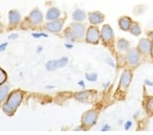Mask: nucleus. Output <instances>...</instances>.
Here are the masks:
<instances>
[{
	"label": "nucleus",
	"mask_w": 153,
	"mask_h": 135,
	"mask_svg": "<svg viewBox=\"0 0 153 135\" xmlns=\"http://www.w3.org/2000/svg\"><path fill=\"white\" fill-rule=\"evenodd\" d=\"M131 34H132L134 36H139L141 34V28H140V25H139L138 23L136 22H132L131 27H130V30Z\"/></svg>",
	"instance_id": "17"
},
{
	"label": "nucleus",
	"mask_w": 153,
	"mask_h": 135,
	"mask_svg": "<svg viewBox=\"0 0 153 135\" xmlns=\"http://www.w3.org/2000/svg\"><path fill=\"white\" fill-rule=\"evenodd\" d=\"M8 94H9V86L0 85V102L5 100V99L8 96Z\"/></svg>",
	"instance_id": "19"
},
{
	"label": "nucleus",
	"mask_w": 153,
	"mask_h": 135,
	"mask_svg": "<svg viewBox=\"0 0 153 135\" xmlns=\"http://www.w3.org/2000/svg\"><path fill=\"white\" fill-rule=\"evenodd\" d=\"M23 99V93L21 91H14L12 92L10 97L8 98L7 102L3 105V111L7 114H12L17 109V107L20 105Z\"/></svg>",
	"instance_id": "1"
},
{
	"label": "nucleus",
	"mask_w": 153,
	"mask_h": 135,
	"mask_svg": "<svg viewBox=\"0 0 153 135\" xmlns=\"http://www.w3.org/2000/svg\"><path fill=\"white\" fill-rule=\"evenodd\" d=\"M131 24H132V20L128 16H122L118 20V25L120 29L123 31H129Z\"/></svg>",
	"instance_id": "13"
},
{
	"label": "nucleus",
	"mask_w": 153,
	"mask_h": 135,
	"mask_svg": "<svg viewBox=\"0 0 153 135\" xmlns=\"http://www.w3.org/2000/svg\"><path fill=\"white\" fill-rule=\"evenodd\" d=\"M69 60L67 57H63L58 60H51V61L46 63V69L48 70H55L56 69H59V68H63L68 64Z\"/></svg>",
	"instance_id": "8"
},
{
	"label": "nucleus",
	"mask_w": 153,
	"mask_h": 135,
	"mask_svg": "<svg viewBox=\"0 0 153 135\" xmlns=\"http://www.w3.org/2000/svg\"><path fill=\"white\" fill-rule=\"evenodd\" d=\"M131 121H129V122H127V123H126V125H125L126 130L130 129V127H131Z\"/></svg>",
	"instance_id": "28"
},
{
	"label": "nucleus",
	"mask_w": 153,
	"mask_h": 135,
	"mask_svg": "<svg viewBox=\"0 0 153 135\" xmlns=\"http://www.w3.org/2000/svg\"><path fill=\"white\" fill-rule=\"evenodd\" d=\"M83 83H84V82H80V83H79V85H81L82 86H85V85H84Z\"/></svg>",
	"instance_id": "32"
},
{
	"label": "nucleus",
	"mask_w": 153,
	"mask_h": 135,
	"mask_svg": "<svg viewBox=\"0 0 153 135\" xmlns=\"http://www.w3.org/2000/svg\"><path fill=\"white\" fill-rule=\"evenodd\" d=\"M32 37H34L35 39H39V38H41V37L47 38V35L44 34V33H32Z\"/></svg>",
	"instance_id": "25"
},
{
	"label": "nucleus",
	"mask_w": 153,
	"mask_h": 135,
	"mask_svg": "<svg viewBox=\"0 0 153 135\" xmlns=\"http://www.w3.org/2000/svg\"><path fill=\"white\" fill-rule=\"evenodd\" d=\"M101 39V31L95 25L90 26L85 32V42L91 44H97Z\"/></svg>",
	"instance_id": "2"
},
{
	"label": "nucleus",
	"mask_w": 153,
	"mask_h": 135,
	"mask_svg": "<svg viewBox=\"0 0 153 135\" xmlns=\"http://www.w3.org/2000/svg\"><path fill=\"white\" fill-rule=\"evenodd\" d=\"M129 48V42L124 39H118L117 42V49L119 51H127Z\"/></svg>",
	"instance_id": "18"
},
{
	"label": "nucleus",
	"mask_w": 153,
	"mask_h": 135,
	"mask_svg": "<svg viewBox=\"0 0 153 135\" xmlns=\"http://www.w3.org/2000/svg\"><path fill=\"white\" fill-rule=\"evenodd\" d=\"M88 21L92 25L101 24L104 21V15L100 11H92L88 14Z\"/></svg>",
	"instance_id": "10"
},
{
	"label": "nucleus",
	"mask_w": 153,
	"mask_h": 135,
	"mask_svg": "<svg viewBox=\"0 0 153 135\" xmlns=\"http://www.w3.org/2000/svg\"><path fill=\"white\" fill-rule=\"evenodd\" d=\"M85 77L88 81H90V82H94V81L97 80V74H95V73H88L85 75Z\"/></svg>",
	"instance_id": "24"
},
{
	"label": "nucleus",
	"mask_w": 153,
	"mask_h": 135,
	"mask_svg": "<svg viewBox=\"0 0 153 135\" xmlns=\"http://www.w3.org/2000/svg\"><path fill=\"white\" fill-rule=\"evenodd\" d=\"M18 38V34H10L9 36V39H16Z\"/></svg>",
	"instance_id": "27"
},
{
	"label": "nucleus",
	"mask_w": 153,
	"mask_h": 135,
	"mask_svg": "<svg viewBox=\"0 0 153 135\" xmlns=\"http://www.w3.org/2000/svg\"><path fill=\"white\" fill-rule=\"evenodd\" d=\"M148 36H149V39H153V31L149 32V33H148Z\"/></svg>",
	"instance_id": "29"
},
{
	"label": "nucleus",
	"mask_w": 153,
	"mask_h": 135,
	"mask_svg": "<svg viewBox=\"0 0 153 135\" xmlns=\"http://www.w3.org/2000/svg\"><path fill=\"white\" fill-rule=\"evenodd\" d=\"M9 21L10 24L11 25H16L21 21V15L20 12L16 10H12L9 12Z\"/></svg>",
	"instance_id": "14"
},
{
	"label": "nucleus",
	"mask_w": 153,
	"mask_h": 135,
	"mask_svg": "<svg viewBox=\"0 0 153 135\" xmlns=\"http://www.w3.org/2000/svg\"><path fill=\"white\" fill-rule=\"evenodd\" d=\"M114 31L109 24L102 25V28L101 30V39L104 43H112L114 42Z\"/></svg>",
	"instance_id": "5"
},
{
	"label": "nucleus",
	"mask_w": 153,
	"mask_h": 135,
	"mask_svg": "<svg viewBox=\"0 0 153 135\" xmlns=\"http://www.w3.org/2000/svg\"><path fill=\"white\" fill-rule=\"evenodd\" d=\"M64 36H65L66 39L70 40V42H74V40H75V38H74V34L71 33V31L70 28H68V29H66V30H65Z\"/></svg>",
	"instance_id": "22"
},
{
	"label": "nucleus",
	"mask_w": 153,
	"mask_h": 135,
	"mask_svg": "<svg viewBox=\"0 0 153 135\" xmlns=\"http://www.w3.org/2000/svg\"><path fill=\"white\" fill-rule=\"evenodd\" d=\"M90 91H82V92H79L75 95V98L78 100H81V101H85L88 99L89 95H90Z\"/></svg>",
	"instance_id": "20"
},
{
	"label": "nucleus",
	"mask_w": 153,
	"mask_h": 135,
	"mask_svg": "<svg viewBox=\"0 0 153 135\" xmlns=\"http://www.w3.org/2000/svg\"><path fill=\"white\" fill-rule=\"evenodd\" d=\"M150 53H151V56L153 57V43H152V46H151V50H150Z\"/></svg>",
	"instance_id": "30"
},
{
	"label": "nucleus",
	"mask_w": 153,
	"mask_h": 135,
	"mask_svg": "<svg viewBox=\"0 0 153 135\" xmlns=\"http://www.w3.org/2000/svg\"><path fill=\"white\" fill-rule=\"evenodd\" d=\"M59 16H60V10L57 8H50L46 13V18L48 21H54V20L59 19Z\"/></svg>",
	"instance_id": "15"
},
{
	"label": "nucleus",
	"mask_w": 153,
	"mask_h": 135,
	"mask_svg": "<svg viewBox=\"0 0 153 135\" xmlns=\"http://www.w3.org/2000/svg\"><path fill=\"white\" fill-rule=\"evenodd\" d=\"M42 20H43V15H42V11L39 10V9L33 10L29 13L28 21H29V23L32 24L33 25L41 24L42 23Z\"/></svg>",
	"instance_id": "9"
},
{
	"label": "nucleus",
	"mask_w": 153,
	"mask_h": 135,
	"mask_svg": "<svg viewBox=\"0 0 153 135\" xmlns=\"http://www.w3.org/2000/svg\"><path fill=\"white\" fill-rule=\"evenodd\" d=\"M71 31V33L74 34V36L75 38V39H82L85 36V25L79 22H76V23H72L70 27H69Z\"/></svg>",
	"instance_id": "6"
},
{
	"label": "nucleus",
	"mask_w": 153,
	"mask_h": 135,
	"mask_svg": "<svg viewBox=\"0 0 153 135\" xmlns=\"http://www.w3.org/2000/svg\"><path fill=\"white\" fill-rule=\"evenodd\" d=\"M63 24H64L63 19H56L46 24L45 28L51 33H59L63 28Z\"/></svg>",
	"instance_id": "7"
},
{
	"label": "nucleus",
	"mask_w": 153,
	"mask_h": 135,
	"mask_svg": "<svg viewBox=\"0 0 153 135\" xmlns=\"http://www.w3.org/2000/svg\"><path fill=\"white\" fill-rule=\"evenodd\" d=\"M151 46L152 42H150V39H140V42L138 43V51L139 53H144V55H147V53H150L151 50Z\"/></svg>",
	"instance_id": "11"
},
{
	"label": "nucleus",
	"mask_w": 153,
	"mask_h": 135,
	"mask_svg": "<svg viewBox=\"0 0 153 135\" xmlns=\"http://www.w3.org/2000/svg\"><path fill=\"white\" fill-rule=\"evenodd\" d=\"M139 51L136 49H130L127 51V60L128 62L132 65V66H135L138 64L139 62Z\"/></svg>",
	"instance_id": "12"
},
{
	"label": "nucleus",
	"mask_w": 153,
	"mask_h": 135,
	"mask_svg": "<svg viewBox=\"0 0 153 135\" xmlns=\"http://www.w3.org/2000/svg\"><path fill=\"white\" fill-rule=\"evenodd\" d=\"M6 79H7V74H6V72L2 69H0V85H3V83L6 81Z\"/></svg>",
	"instance_id": "23"
},
{
	"label": "nucleus",
	"mask_w": 153,
	"mask_h": 135,
	"mask_svg": "<svg viewBox=\"0 0 153 135\" xmlns=\"http://www.w3.org/2000/svg\"><path fill=\"white\" fill-rule=\"evenodd\" d=\"M85 18H86V14H85V12L82 10L77 9L72 12V19H74L75 22L81 23Z\"/></svg>",
	"instance_id": "16"
},
{
	"label": "nucleus",
	"mask_w": 153,
	"mask_h": 135,
	"mask_svg": "<svg viewBox=\"0 0 153 135\" xmlns=\"http://www.w3.org/2000/svg\"><path fill=\"white\" fill-rule=\"evenodd\" d=\"M146 111H147L150 116L153 114V97H150L146 101Z\"/></svg>",
	"instance_id": "21"
},
{
	"label": "nucleus",
	"mask_w": 153,
	"mask_h": 135,
	"mask_svg": "<svg viewBox=\"0 0 153 135\" xmlns=\"http://www.w3.org/2000/svg\"><path fill=\"white\" fill-rule=\"evenodd\" d=\"M66 47H67V48H71L72 45H71V44H67V45H66Z\"/></svg>",
	"instance_id": "31"
},
{
	"label": "nucleus",
	"mask_w": 153,
	"mask_h": 135,
	"mask_svg": "<svg viewBox=\"0 0 153 135\" xmlns=\"http://www.w3.org/2000/svg\"><path fill=\"white\" fill-rule=\"evenodd\" d=\"M7 45H8V43H7V42L0 44V52H3L7 48Z\"/></svg>",
	"instance_id": "26"
},
{
	"label": "nucleus",
	"mask_w": 153,
	"mask_h": 135,
	"mask_svg": "<svg viewBox=\"0 0 153 135\" xmlns=\"http://www.w3.org/2000/svg\"><path fill=\"white\" fill-rule=\"evenodd\" d=\"M98 117V113L94 110H89L85 112L82 116V124L84 127L89 128L96 123V120Z\"/></svg>",
	"instance_id": "4"
},
{
	"label": "nucleus",
	"mask_w": 153,
	"mask_h": 135,
	"mask_svg": "<svg viewBox=\"0 0 153 135\" xmlns=\"http://www.w3.org/2000/svg\"><path fill=\"white\" fill-rule=\"evenodd\" d=\"M132 79V74L130 70H125L122 72V75L120 77V81H119V86L118 90L119 91H126L129 85L131 83Z\"/></svg>",
	"instance_id": "3"
}]
</instances>
